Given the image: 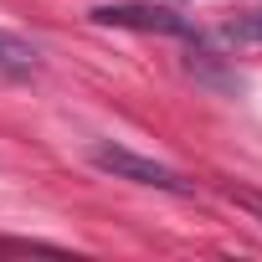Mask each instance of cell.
Listing matches in <instances>:
<instances>
[{
  "label": "cell",
  "instance_id": "obj_5",
  "mask_svg": "<svg viewBox=\"0 0 262 262\" xmlns=\"http://www.w3.org/2000/svg\"><path fill=\"white\" fill-rule=\"evenodd\" d=\"M231 201H236V206H247V211L262 221V195H252V190H231Z\"/></svg>",
  "mask_w": 262,
  "mask_h": 262
},
{
  "label": "cell",
  "instance_id": "obj_1",
  "mask_svg": "<svg viewBox=\"0 0 262 262\" xmlns=\"http://www.w3.org/2000/svg\"><path fill=\"white\" fill-rule=\"evenodd\" d=\"M88 160H93L103 175H113V180L155 185V190H170V195H190V190H195V180H185L180 170H170V165H160V160H144V155H134V149H123V144H93Z\"/></svg>",
  "mask_w": 262,
  "mask_h": 262
},
{
  "label": "cell",
  "instance_id": "obj_3",
  "mask_svg": "<svg viewBox=\"0 0 262 262\" xmlns=\"http://www.w3.org/2000/svg\"><path fill=\"white\" fill-rule=\"evenodd\" d=\"M221 41L231 52H262V11H247V16L226 21L221 26Z\"/></svg>",
  "mask_w": 262,
  "mask_h": 262
},
{
  "label": "cell",
  "instance_id": "obj_4",
  "mask_svg": "<svg viewBox=\"0 0 262 262\" xmlns=\"http://www.w3.org/2000/svg\"><path fill=\"white\" fill-rule=\"evenodd\" d=\"M36 47L31 41H21V36H11V31H0V72H31L36 67Z\"/></svg>",
  "mask_w": 262,
  "mask_h": 262
},
{
  "label": "cell",
  "instance_id": "obj_2",
  "mask_svg": "<svg viewBox=\"0 0 262 262\" xmlns=\"http://www.w3.org/2000/svg\"><path fill=\"white\" fill-rule=\"evenodd\" d=\"M98 26H128V31H160V36H190V21L175 16L170 6H144V0H123V6H98Z\"/></svg>",
  "mask_w": 262,
  "mask_h": 262
}]
</instances>
